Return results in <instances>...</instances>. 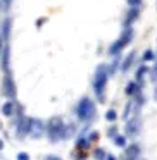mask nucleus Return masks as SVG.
I'll list each match as a JSON object with an SVG mask.
<instances>
[{
	"label": "nucleus",
	"instance_id": "a211bd4d",
	"mask_svg": "<svg viewBox=\"0 0 157 160\" xmlns=\"http://www.w3.org/2000/svg\"><path fill=\"white\" fill-rule=\"evenodd\" d=\"M76 145H78V148H85V150H86V148H88V145H90V141H88L86 136H81V138L78 139Z\"/></svg>",
	"mask_w": 157,
	"mask_h": 160
},
{
	"label": "nucleus",
	"instance_id": "a878e982",
	"mask_svg": "<svg viewBox=\"0 0 157 160\" xmlns=\"http://www.w3.org/2000/svg\"><path fill=\"white\" fill-rule=\"evenodd\" d=\"M18 160H29V155L23 152V153H19V155H18Z\"/></svg>",
	"mask_w": 157,
	"mask_h": 160
},
{
	"label": "nucleus",
	"instance_id": "6e6552de",
	"mask_svg": "<svg viewBox=\"0 0 157 160\" xmlns=\"http://www.w3.org/2000/svg\"><path fill=\"white\" fill-rule=\"evenodd\" d=\"M124 131H126V136H131V138H133V136L138 134V131H140V119L136 117V115L126 121Z\"/></svg>",
	"mask_w": 157,
	"mask_h": 160
},
{
	"label": "nucleus",
	"instance_id": "473e14b6",
	"mask_svg": "<svg viewBox=\"0 0 157 160\" xmlns=\"http://www.w3.org/2000/svg\"><path fill=\"white\" fill-rule=\"evenodd\" d=\"M0 5H2V2H0Z\"/></svg>",
	"mask_w": 157,
	"mask_h": 160
},
{
	"label": "nucleus",
	"instance_id": "ddd939ff",
	"mask_svg": "<svg viewBox=\"0 0 157 160\" xmlns=\"http://www.w3.org/2000/svg\"><path fill=\"white\" fill-rule=\"evenodd\" d=\"M135 57H136V52H131V53H129V55L124 59V62H123V66H121V69L124 71V72L129 69V67H131V64L135 62Z\"/></svg>",
	"mask_w": 157,
	"mask_h": 160
},
{
	"label": "nucleus",
	"instance_id": "4be33fe9",
	"mask_svg": "<svg viewBox=\"0 0 157 160\" xmlns=\"http://www.w3.org/2000/svg\"><path fill=\"white\" fill-rule=\"evenodd\" d=\"M143 60H154V52L152 50H145V53H143Z\"/></svg>",
	"mask_w": 157,
	"mask_h": 160
},
{
	"label": "nucleus",
	"instance_id": "cd10ccee",
	"mask_svg": "<svg viewBox=\"0 0 157 160\" xmlns=\"http://www.w3.org/2000/svg\"><path fill=\"white\" fill-rule=\"evenodd\" d=\"M154 100H155V102H157V86H155V88H154Z\"/></svg>",
	"mask_w": 157,
	"mask_h": 160
},
{
	"label": "nucleus",
	"instance_id": "72a5a7b5",
	"mask_svg": "<svg viewBox=\"0 0 157 160\" xmlns=\"http://www.w3.org/2000/svg\"><path fill=\"white\" fill-rule=\"evenodd\" d=\"M0 128H2V126H0Z\"/></svg>",
	"mask_w": 157,
	"mask_h": 160
},
{
	"label": "nucleus",
	"instance_id": "c756f323",
	"mask_svg": "<svg viewBox=\"0 0 157 160\" xmlns=\"http://www.w3.org/2000/svg\"><path fill=\"white\" fill-rule=\"evenodd\" d=\"M47 160H62V158H57V157H49Z\"/></svg>",
	"mask_w": 157,
	"mask_h": 160
},
{
	"label": "nucleus",
	"instance_id": "412c9836",
	"mask_svg": "<svg viewBox=\"0 0 157 160\" xmlns=\"http://www.w3.org/2000/svg\"><path fill=\"white\" fill-rule=\"evenodd\" d=\"M105 157H107V153H105V152H104V150H102V148L95 150V158H97V160H104Z\"/></svg>",
	"mask_w": 157,
	"mask_h": 160
},
{
	"label": "nucleus",
	"instance_id": "0eeeda50",
	"mask_svg": "<svg viewBox=\"0 0 157 160\" xmlns=\"http://www.w3.org/2000/svg\"><path fill=\"white\" fill-rule=\"evenodd\" d=\"M2 91L7 98H16V84H14V79H12V74H4Z\"/></svg>",
	"mask_w": 157,
	"mask_h": 160
},
{
	"label": "nucleus",
	"instance_id": "bb28decb",
	"mask_svg": "<svg viewBox=\"0 0 157 160\" xmlns=\"http://www.w3.org/2000/svg\"><path fill=\"white\" fill-rule=\"evenodd\" d=\"M116 134H118V129H116V128H111V129H109V136H111V138H114Z\"/></svg>",
	"mask_w": 157,
	"mask_h": 160
},
{
	"label": "nucleus",
	"instance_id": "6ab92c4d",
	"mask_svg": "<svg viewBox=\"0 0 157 160\" xmlns=\"http://www.w3.org/2000/svg\"><path fill=\"white\" fill-rule=\"evenodd\" d=\"M147 71H149V67H147V66H142L138 71H136V79L140 81V84H142V79H143V76H145Z\"/></svg>",
	"mask_w": 157,
	"mask_h": 160
},
{
	"label": "nucleus",
	"instance_id": "b1692460",
	"mask_svg": "<svg viewBox=\"0 0 157 160\" xmlns=\"http://www.w3.org/2000/svg\"><path fill=\"white\" fill-rule=\"evenodd\" d=\"M126 2H128V5H129V7H138L142 0H126Z\"/></svg>",
	"mask_w": 157,
	"mask_h": 160
},
{
	"label": "nucleus",
	"instance_id": "c85d7f7f",
	"mask_svg": "<svg viewBox=\"0 0 157 160\" xmlns=\"http://www.w3.org/2000/svg\"><path fill=\"white\" fill-rule=\"evenodd\" d=\"M104 160H116V157H112V155H107Z\"/></svg>",
	"mask_w": 157,
	"mask_h": 160
},
{
	"label": "nucleus",
	"instance_id": "aec40b11",
	"mask_svg": "<svg viewBox=\"0 0 157 160\" xmlns=\"http://www.w3.org/2000/svg\"><path fill=\"white\" fill-rule=\"evenodd\" d=\"M105 119H107L109 122H114L116 119H118V114H116V110H109L107 114H105Z\"/></svg>",
	"mask_w": 157,
	"mask_h": 160
},
{
	"label": "nucleus",
	"instance_id": "423d86ee",
	"mask_svg": "<svg viewBox=\"0 0 157 160\" xmlns=\"http://www.w3.org/2000/svg\"><path fill=\"white\" fill-rule=\"evenodd\" d=\"M43 132H45V124L40 119H29L28 121V134L33 139H38L43 136Z\"/></svg>",
	"mask_w": 157,
	"mask_h": 160
},
{
	"label": "nucleus",
	"instance_id": "2eb2a0df",
	"mask_svg": "<svg viewBox=\"0 0 157 160\" xmlns=\"http://www.w3.org/2000/svg\"><path fill=\"white\" fill-rule=\"evenodd\" d=\"M74 131H76V128H74V124H67V126H64L62 138H69L71 134H74Z\"/></svg>",
	"mask_w": 157,
	"mask_h": 160
},
{
	"label": "nucleus",
	"instance_id": "f3484780",
	"mask_svg": "<svg viewBox=\"0 0 157 160\" xmlns=\"http://www.w3.org/2000/svg\"><path fill=\"white\" fill-rule=\"evenodd\" d=\"M150 78L152 81H157V53H154V67L150 71Z\"/></svg>",
	"mask_w": 157,
	"mask_h": 160
},
{
	"label": "nucleus",
	"instance_id": "9b49d317",
	"mask_svg": "<svg viewBox=\"0 0 157 160\" xmlns=\"http://www.w3.org/2000/svg\"><path fill=\"white\" fill-rule=\"evenodd\" d=\"M138 16H140V11H138V7H131V11L128 12V16H126V21H124V26H131L133 22L138 19Z\"/></svg>",
	"mask_w": 157,
	"mask_h": 160
},
{
	"label": "nucleus",
	"instance_id": "7ed1b4c3",
	"mask_svg": "<svg viewBox=\"0 0 157 160\" xmlns=\"http://www.w3.org/2000/svg\"><path fill=\"white\" fill-rule=\"evenodd\" d=\"M45 131L49 134V138L52 141H59L62 139V132H64V122L60 117H52L49 122L45 124Z\"/></svg>",
	"mask_w": 157,
	"mask_h": 160
},
{
	"label": "nucleus",
	"instance_id": "20e7f679",
	"mask_svg": "<svg viewBox=\"0 0 157 160\" xmlns=\"http://www.w3.org/2000/svg\"><path fill=\"white\" fill-rule=\"evenodd\" d=\"M131 38H133V29H131V26H126V29H124V33L121 35V38L111 45V48H109V53L116 57L119 52H121V48H124V45H128V43L131 42Z\"/></svg>",
	"mask_w": 157,
	"mask_h": 160
},
{
	"label": "nucleus",
	"instance_id": "f257e3e1",
	"mask_svg": "<svg viewBox=\"0 0 157 160\" xmlns=\"http://www.w3.org/2000/svg\"><path fill=\"white\" fill-rule=\"evenodd\" d=\"M107 78H109V71H107V66L105 64H100L97 67V72H95V81H93V90L97 93L100 103L105 102V84H107Z\"/></svg>",
	"mask_w": 157,
	"mask_h": 160
},
{
	"label": "nucleus",
	"instance_id": "9d476101",
	"mask_svg": "<svg viewBox=\"0 0 157 160\" xmlns=\"http://www.w3.org/2000/svg\"><path fill=\"white\" fill-rule=\"evenodd\" d=\"M28 117H24V115H19V121H18V128H16V132H18V136H26L28 134Z\"/></svg>",
	"mask_w": 157,
	"mask_h": 160
},
{
	"label": "nucleus",
	"instance_id": "f03ea898",
	"mask_svg": "<svg viewBox=\"0 0 157 160\" xmlns=\"http://www.w3.org/2000/svg\"><path fill=\"white\" fill-rule=\"evenodd\" d=\"M95 103L90 100V98H81L80 100V103H78V107H76V115H78V119H80L81 122H90L92 119L95 117Z\"/></svg>",
	"mask_w": 157,
	"mask_h": 160
},
{
	"label": "nucleus",
	"instance_id": "7c9ffc66",
	"mask_svg": "<svg viewBox=\"0 0 157 160\" xmlns=\"http://www.w3.org/2000/svg\"><path fill=\"white\" fill-rule=\"evenodd\" d=\"M2 148H4V141L0 139V152H2Z\"/></svg>",
	"mask_w": 157,
	"mask_h": 160
},
{
	"label": "nucleus",
	"instance_id": "1a4fd4ad",
	"mask_svg": "<svg viewBox=\"0 0 157 160\" xmlns=\"http://www.w3.org/2000/svg\"><path fill=\"white\" fill-rule=\"evenodd\" d=\"M140 157V146L136 143L124 146V153H123V160H136Z\"/></svg>",
	"mask_w": 157,
	"mask_h": 160
},
{
	"label": "nucleus",
	"instance_id": "f8f14e48",
	"mask_svg": "<svg viewBox=\"0 0 157 160\" xmlns=\"http://www.w3.org/2000/svg\"><path fill=\"white\" fill-rule=\"evenodd\" d=\"M14 110H16V103H14L12 100H11V102H5V103L2 105V114L7 115V117L14 114Z\"/></svg>",
	"mask_w": 157,
	"mask_h": 160
},
{
	"label": "nucleus",
	"instance_id": "2f4dec72",
	"mask_svg": "<svg viewBox=\"0 0 157 160\" xmlns=\"http://www.w3.org/2000/svg\"><path fill=\"white\" fill-rule=\"evenodd\" d=\"M0 52H2V38H0Z\"/></svg>",
	"mask_w": 157,
	"mask_h": 160
},
{
	"label": "nucleus",
	"instance_id": "393cba45",
	"mask_svg": "<svg viewBox=\"0 0 157 160\" xmlns=\"http://www.w3.org/2000/svg\"><path fill=\"white\" fill-rule=\"evenodd\" d=\"M0 2H2V5H4L5 11H9V9H11V2H12V0H0Z\"/></svg>",
	"mask_w": 157,
	"mask_h": 160
},
{
	"label": "nucleus",
	"instance_id": "dca6fc26",
	"mask_svg": "<svg viewBox=\"0 0 157 160\" xmlns=\"http://www.w3.org/2000/svg\"><path fill=\"white\" fill-rule=\"evenodd\" d=\"M140 86H142V84H136V83H129L128 86H126V95H129V97H131V95L135 93L136 90H140Z\"/></svg>",
	"mask_w": 157,
	"mask_h": 160
},
{
	"label": "nucleus",
	"instance_id": "4468645a",
	"mask_svg": "<svg viewBox=\"0 0 157 160\" xmlns=\"http://www.w3.org/2000/svg\"><path fill=\"white\" fill-rule=\"evenodd\" d=\"M112 139H114V145H116V146H119V148H124V146H126V136L116 134Z\"/></svg>",
	"mask_w": 157,
	"mask_h": 160
},
{
	"label": "nucleus",
	"instance_id": "39448f33",
	"mask_svg": "<svg viewBox=\"0 0 157 160\" xmlns=\"http://www.w3.org/2000/svg\"><path fill=\"white\" fill-rule=\"evenodd\" d=\"M142 103H143L142 95H138L136 98L129 100L128 103H126V107H124V114H123V119H124V121H128V119L135 117V115L140 112V105H142Z\"/></svg>",
	"mask_w": 157,
	"mask_h": 160
},
{
	"label": "nucleus",
	"instance_id": "5701e85b",
	"mask_svg": "<svg viewBox=\"0 0 157 160\" xmlns=\"http://www.w3.org/2000/svg\"><path fill=\"white\" fill-rule=\"evenodd\" d=\"M86 138H88V141H97V139H98V132L97 131H93V132H90V136H86Z\"/></svg>",
	"mask_w": 157,
	"mask_h": 160
}]
</instances>
